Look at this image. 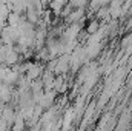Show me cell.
Wrapping results in <instances>:
<instances>
[{
    "instance_id": "obj_1",
    "label": "cell",
    "mask_w": 132,
    "mask_h": 131,
    "mask_svg": "<svg viewBox=\"0 0 132 131\" xmlns=\"http://www.w3.org/2000/svg\"><path fill=\"white\" fill-rule=\"evenodd\" d=\"M9 8H8V5H5V3H0V17H3V19H6L8 20V16H9Z\"/></svg>"
}]
</instances>
